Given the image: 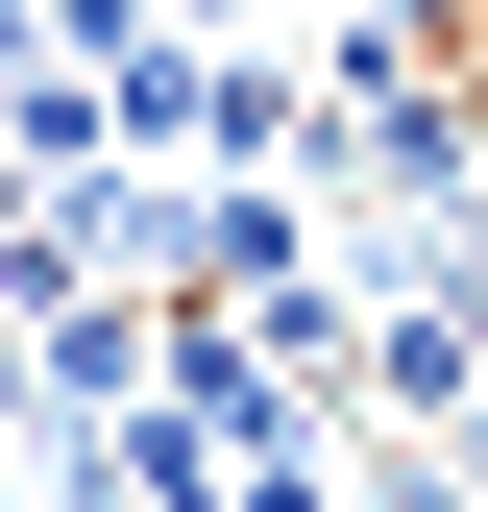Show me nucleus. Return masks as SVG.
I'll return each mask as SVG.
<instances>
[{
	"mask_svg": "<svg viewBox=\"0 0 488 512\" xmlns=\"http://www.w3.org/2000/svg\"><path fill=\"white\" fill-rule=\"evenodd\" d=\"M220 171H318V74H269V49H220V122H196Z\"/></svg>",
	"mask_w": 488,
	"mask_h": 512,
	"instance_id": "1",
	"label": "nucleus"
},
{
	"mask_svg": "<svg viewBox=\"0 0 488 512\" xmlns=\"http://www.w3.org/2000/svg\"><path fill=\"white\" fill-rule=\"evenodd\" d=\"M0 512H25V439H0Z\"/></svg>",
	"mask_w": 488,
	"mask_h": 512,
	"instance_id": "2",
	"label": "nucleus"
},
{
	"mask_svg": "<svg viewBox=\"0 0 488 512\" xmlns=\"http://www.w3.org/2000/svg\"><path fill=\"white\" fill-rule=\"evenodd\" d=\"M464 98H488V49H464Z\"/></svg>",
	"mask_w": 488,
	"mask_h": 512,
	"instance_id": "3",
	"label": "nucleus"
}]
</instances>
